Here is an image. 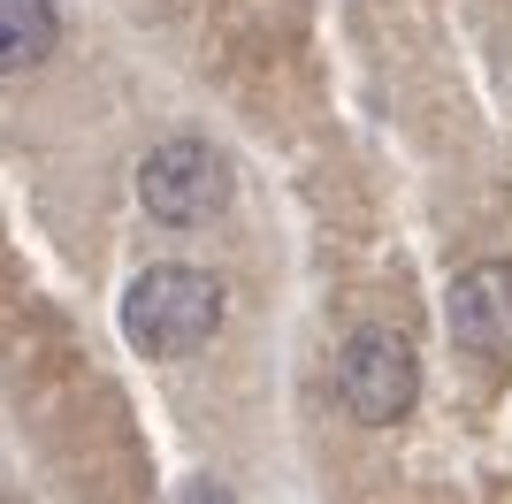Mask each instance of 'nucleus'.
Masks as SVG:
<instances>
[{
    "mask_svg": "<svg viewBox=\"0 0 512 504\" xmlns=\"http://www.w3.org/2000/svg\"><path fill=\"white\" fill-rule=\"evenodd\" d=\"M62 39V8L54 0H0V77L39 69Z\"/></svg>",
    "mask_w": 512,
    "mask_h": 504,
    "instance_id": "5",
    "label": "nucleus"
},
{
    "mask_svg": "<svg viewBox=\"0 0 512 504\" xmlns=\"http://www.w3.org/2000/svg\"><path fill=\"white\" fill-rule=\"evenodd\" d=\"M444 321H451V344L467 359L512 352V260H474V268L451 275Z\"/></svg>",
    "mask_w": 512,
    "mask_h": 504,
    "instance_id": "4",
    "label": "nucleus"
},
{
    "mask_svg": "<svg viewBox=\"0 0 512 504\" xmlns=\"http://www.w3.org/2000/svg\"><path fill=\"white\" fill-rule=\"evenodd\" d=\"M138 207L161 230H199V222H214L230 207V161L207 138H161L138 161Z\"/></svg>",
    "mask_w": 512,
    "mask_h": 504,
    "instance_id": "2",
    "label": "nucleus"
},
{
    "mask_svg": "<svg viewBox=\"0 0 512 504\" xmlns=\"http://www.w3.org/2000/svg\"><path fill=\"white\" fill-rule=\"evenodd\" d=\"M337 398L360 428H390L421 398V352L406 329H360L337 352Z\"/></svg>",
    "mask_w": 512,
    "mask_h": 504,
    "instance_id": "3",
    "label": "nucleus"
},
{
    "mask_svg": "<svg viewBox=\"0 0 512 504\" xmlns=\"http://www.w3.org/2000/svg\"><path fill=\"white\" fill-rule=\"evenodd\" d=\"M169 504H237V497H230L222 482H207V474H199V482H184V489H176Z\"/></svg>",
    "mask_w": 512,
    "mask_h": 504,
    "instance_id": "6",
    "label": "nucleus"
},
{
    "mask_svg": "<svg viewBox=\"0 0 512 504\" xmlns=\"http://www.w3.org/2000/svg\"><path fill=\"white\" fill-rule=\"evenodd\" d=\"M222 306H230L222 275L169 260V268H146L123 291V336H130V352H146V359H192L214 344Z\"/></svg>",
    "mask_w": 512,
    "mask_h": 504,
    "instance_id": "1",
    "label": "nucleus"
}]
</instances>
